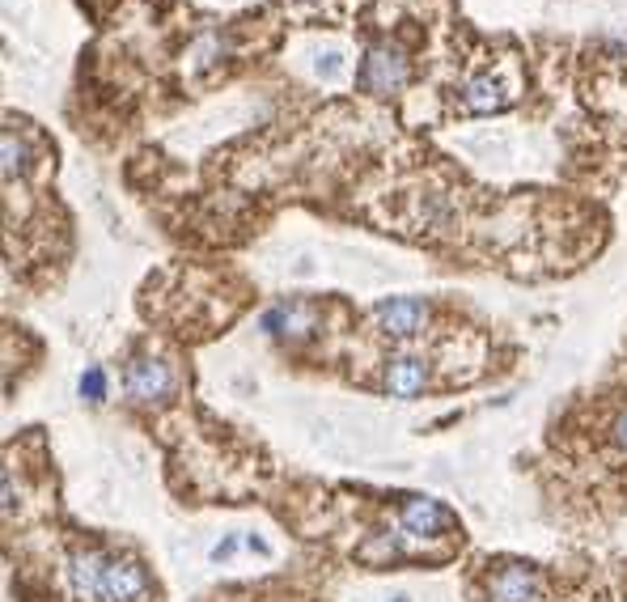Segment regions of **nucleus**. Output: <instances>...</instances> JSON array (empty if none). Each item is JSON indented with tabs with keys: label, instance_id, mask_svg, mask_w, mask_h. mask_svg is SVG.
Segmentation results:
<instances>
[{
	"label": "nucleus",
	"instance_id": "obj_1",
	"mask_svg": "<svg viewBox=\"0 0 627 602\" xmlns=\"http://www.w3.org/2000/svg\"><path fill=\"white\" fill-rule=\"evenodd\" d=\"M411 77V64L407 56L394 43H373L361 60V73H356V85L373 98H386V94H399Z\"/></svg>",
	"mask_w": 627,
	"mask_h": 602
},
{
	"label": "nucleus",
	"instance_id": "obj_2",
	"mask_svg": "<svg viewBox=\"0 0 627 602\" xmlns=\"http://www.w3.org/2000/svg\"><path fill=\"white\" fill-rule=\"evenodd\" d=\"M98 598H106V602H149L153 581L145 573V564L132 560V556H102Z\"/></svg>",
	"mask_w": 627,
	"mask_h": 602
},
{
	"label": "nucleus",
	"instance_id": "obj_3",
	"mask_svg": "<svg viewBox=\"0 0 627 602\" xmlns=\"http://www.w3.org/2000/svg\"><path fill=\"white\" fill-rule=\"evenodd\" d=\"M543 594V577L526 560H500L496 573L488 577V598L492 602H534Z\"/></svg>",
	"mask_w": 627,
	"mask_h": 602
},
{
	"label": "nucleus",
	"instance_id": "obj_4",
	"mask_svg": "<svg viewBox=\"0 0 627 602\" xmlns=\"http://www.w3.org/2000/svg\"><path fill=\"white\" fill-rule=\"evenodd\" d=\"M123 386H128L132 403H161L174 391V369H170V361H161V357H136V361H128Z\"/></svg>",
	"mask_w": 627,
	"mask_h": 602
},
{
	"label": "nucleus",
	"instance_id": "obj_5",
	"mask_svg": "<svg viewBox=\"0 0 627 602\" xmlns=\"http://www.w3.org/2000/svg\"><path fill=\"white\" fill-rule=\"evenodd\" d=\"M373 318H378V327L394 340H407V335L424 331L428 323V301L420 297H390V301H378L373 306Z\"/></svg>",
	"mask_w": 627,
	"mask_h": 602
},
{
	"label": "nucleus",
	"instance_id": "obj_6",
	"mask_svg": "<svg viewBox=\"0 0 627 602\" xmlns=\"http://www.w3.org/2000/svg\"><path fill=\"white\" fill-rule=\"evenodd\" d=\"M403 526L416 539H437V535H450L454 530V513L433 497H416V492H411L403 501Z\"/></svg>",
	"mask_w": 627,
	"mask_h": 602
},
{
	"label": "nucleus",
	"instance_id": "obj_7",
	"mask_svg": "<svg viewBox=\"0 0 627 602\" xmlns=\"http://www.w3.org/2000/svg\"><path fill=\"white\" fill-rule=\"evenodd\" d=\"M428 386V365L424 357H390V365L382 369V391L394 399H416Z\"/></svg>",
	"mask_w": 627,
	"mask_h": 602
},
{
	"label": "nucleus",
	"instance_id": "obj_8",
	"mask_svg": "<svg viewBox=\"0 0 627 602\" xmlns=\"http://www.w3.org/2000/svg\"><path fill=\"white\" fill-rule=\"evenodd\" d=\"M310 327H314V314H310V306H301V301H280L276 310L263 314V331L280 335V340H301Z\"/></svg>",
	"mask_w": 627,
	"mask_h": 602
},
{
	"label": "nucleus",
	"instance_id": "obj_9",
	"mask_svg": "<svg viewBox=\"0 0 627 602\" xmlns=\"http://www.w3.org/2000/svg\"><path fill=\"white\" fill-rule=\"evenodd\" d=\"M462 102H467V111H475V115H492V111H505L509 106V90L500 77L483 73V77H471L462 85Z\"/></svg>",
	"mask_w": 627,
	"mask_h": 602
},
{
	"label": "nucleus",
	"instance_id": "obj_10",
	"mask_svg": "<svg viewBox=\"0 0 627 602\" xmlns=\"http://www.w3.org/2000/svg\"><path fill=\"white\" fill-rule=\"evenodd\" d=\"M26 170H30V145L13 128H5V179L13 183V179H22Z\"/></svg>",
	"mask_w": 627,
	"mask_h": 602
},
{
	"label": "nucleus",
	"instance_id": "obj_11",
	"mask_svg": "<svg viewBox=\"0 0 627 602\" xmlns=\"http://www.w3.org/2000/svg\"><path fill=\"white\" fill-rule=\"evenodd\" d=\"M81 395L89 399V403H102L106 399V374L98 365H89L85 374H81Z\"/></svg>",
	"mask_w": 627,
	"mask_h": 602
},
{
	"label": "nucleus",
	"instance_id": "obj_12",
	"mask_svg": "<svg viewBox=\"0 0 627 602\" xmlns=\"http://www.w3.org/2000/svg\"><path fill=\"white\" fill-rule=\"evenodd\" d=\"M238 552V539H225V543H217V547H212V560H229V556H234Z\"/></svg>",
	"mask_w": 627,
	"mask_h": 602
},
{
	"label": "nucleus",
	"instance_id": "obj_13",
	"mask_svg": "<svg viewBox=\"0 0 627 602\" xmlns=\"http://www.w3.org/2000/svg\"><path fill=\"white\" fill-rule=\"evenodd\" d=\"M615 429H619V446H623V454H627V412L619 416V424H615Z\"/></svg>",
	"mask_w": 627,
	"mask_h": 602
},
{
	"label": "nucleus",
	"instance_id": "obj_14",
	"mask_svg": "<svg viewBox=\"0 0 627 602\" xmlns=\"http://www.w3.org/2000/svg\"><path fill=\"white\" fill-rule=\"evenodd\" d=\"M394 602H407V598H394Z\"/></svg>",
	"mask_w": 627,
	"mask_h": 602
}]
</instances>
